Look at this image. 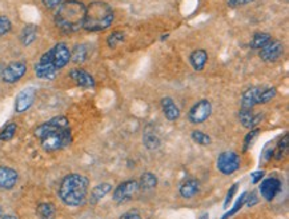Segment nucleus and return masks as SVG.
Here are the masks:
<instances>
[{"instance_id": "obj_28", "label": "nucleus", "mask_w": 289, "mask_h": 219, "mask_svg": "<svg viewBox=\"0 0 289 219\" xmlns=\"http://www.w3.org/2000/svg\"><path fill=\"white\" fill-rule=\"evenodd\" d=\"M143 144L148 150H156L160 147V138L156 135L155 132L147 131L143 135Z\"/></svg>"}, {"instance_id": "obj_3", "label": "nucleus", "mask_w": 289, "mask_h": 219, "mask_svg": "<svg viewBox=\"0 0 289 219\" xmlns=\"http://www.w3.org/2000/svg\"><path fill=\"white\" fill-rule=\"evenodd\" d=\"M114 19V10L110 4L101 0H95L86 7V19L83 28L90 32L104 31L111 27Z\"/></svg>"}, {"instance_id": "obj_17", "label": "nucleus", "mask_w": 289, "mask_h": 219, "mask_svg": "<svg viewBox=\"0 0 289 219\" xmlns=\"http://www.w3.org/2000/svg\"><path fill=\"white\" fill-rule=\"evenodd\" d=\"M160 105H162L163 114H164V116L167 118V120H169V122H176V120L180 118V108L179 106L173 102L172 98L164 96L162 101H160Z\"/></svg>"}, {"instance_id": "obj_44", "label": "nucleus", "mask_w": 289, "mask_h": 219, "mask_svg": "<svg viewBox=\"0 0 289 219\" xmlns=\"http://www.w3.org/2000/svg\"><path fill=\"white\" fill-rule=\"evenodd\" d=\"M169 38V34H164V35L162 36V39H160V40H162V42H164V40H167V39Z\"/></svg>"}, {"instance_id": "obj_10", "label": "nucleus", "mask_w": 289, "mask_h": 219, "mask_svg": "<svg viewBox=\"0 0 289 219\" xmlns=\"http://www.w3.org/2000/svg\"><path fill=\"white\" fill-rule=\"evenodd\" d=\"M34 70L35 74H36V77H38L39 79H43V80L55 79L56 75H58L59 72V71L55 68V66L52 64L51 56H49L48 51L40 56L39 62L35 64Z\"/></svg>"}, {"instance_id": "obj_30", "label": "nucleus", "mask_w": 289, "mask_h": 219, "mask_svg": "<svg viewBox=\"0 0 289 219\" xmlns=\"http://www.w3.org/2000/svg\"><path fill=\"white\" fill-rule=\"evenodd\" d=\"M276 95H277V90H276L275 87L262 88L260 95H258L257 105H265V103H269L272 99H275Z\"/></svg>"}, {"instance_id": "obj_39", "label": "nucleus", "mask_w": 289, "mask_h": 219, "mask_svg": "<svg viewBox=\"0 0 289 219\" xmlns=\"http://www.w3.org/2000/svg\"><path fill=\"white\" fill-rule=\"evenodd\" d=\"M63 2H64V0H43V4H44L45 8L54 10V8H58Z\"/></svg>"}, {"instance_id": "obj_1", "label": "nucleus", "mask_w": 289, "mask_h": 219, "mask_svg": "<svg viewBox=\"0 0 289 219\" xmlns=\"http://www.w3.org/2000/svg\"><path fill=\"white\" fill-rule=\"evenodd\" d=\"M84 19H86V6L79 0H64L56 8L54 16L56 27L67 34L79 31L84 26Z\"/></svg>"}, {"instance_id": "obj_31", "label": "nucleus", "mask_w": 289, "mask_h": 219, "mask_svg": "<svg viewBox=\"0 0 289 219\" xmlns=\"http://www.w3.org/2000/svg\"><path fill=\"white\" fill-rule=\"evenodd\" d=\"M288 153V135H284L281 140L279 142V144L276 146V149H273V157L276 160L282 159V157Z\"/></svg>"}, {"instance_id": "obj_26", "label": "nucleus", "mask_w": 289, "mask_h": 219, "mask_svg": "<svg viewBox=\"0 0 289 219\" xmlns=\"http://www.w3.org/2000/svg\"><path fill=\"white\" fill-rule=\"evenodd\" d=\"M36 214L40 219H54L56 214L55 206L52 203H40L36 209Z\"/></svg>"}, {"instance_id": "obj_8", "label": "nucleus", "mask_w": 289, "mask_h": 219, "mask_svg": "<svg viewBox=\"0 0 289 219\" xmlns=\"http://www.w3.org/2000/svg\"><path fill=\"white\" fill-rule=\"evenodd\" d=\"M49 56H51L52 64L55 66L58 71L63 70L64 67L71 62V51L66 43H56L51 50H48Z\"/></svg>"}, {"instance_id": "obj_9", "label": "nucleus", "mask_w": 289, "mask_h": 219, "mask_svg": "<svg viewBox=\"0 0 289 219\" xmlns=\"http://www.w3.org/2000/svg\"><path fill=\"white\" fill-rule=\"evenodd\" d=\"M27 72V63L25 62H12L4 67L0 74V78L4 83H16Z\"/></svg>"}, {"instance_id": "obj_12", "label": "nucleus", "mask_w": 289, "mask_h": 219, "mask_svg": "<svg viewBox=\"0 0 289 219\" xmlns=\"http://www.w3.org/2000/svg\"><path fill=\"white\" fill-rule=\"evenodd\" d=\"M139 191V183L136 181H125L115 188L112 199L116 203H124L134 198V195Z\"/></svg>"}, {"instance_id": "obj_19", "label": "nucleus", "mask_w": 289, "mask_h": 219, "mask_svg": "<svg viewBox=\"0 0 289 219\" xmlns=\"http://www.w3.org/2000/svg\"><path fill=\"white\" fill-rule=\"evenodd\" d=\"M208 62V53L205 50H195L190 55V63L195 71H203Z\"/></svg>"}, {"instance_id": "obj_11", "label": "nucleus", "mask_w": 289, "mask_h": 219, "mask_svg": "<svg viewBox=\"0 0 289 219\" xmlns=\"http://www.w3.org/2000/svg\"><path fill=\"white\" fill-rule=\"evenodd\" d=\"M284 54V44L279 40H273L271 39L264 47L258 50V56L260 59L267 63H272L279 60Z\"/></svg>"}, {"instance_id": "obj_32", "label": "nucleus", "mask_w": 289, "mask_h": 219, "mask_svg": "<svg viewBox=\"0 0 289 219\" xmlns=\"http://www.w3.org/2000/svg\"><path fill=\"white\" fill-rule=\"evenodd\" d=\"M124 40H125V34L123 31H114L111 35H108L107 44L111 48H115L120 43H123Z\"/></svg>"}, {"instance_id": "obj_33", "label": "nucleus", "mask_w": 289, "mask_h": 219, "mask_svg": "<svg viewBox=\"0 0 289 219\" xmlns=\"http://www.w3.org/2000/svg\"><path fill=\"white\" fill-rule=\"evenodd\" d=\"M17 130V126L15 123H10L4 127L2 131H0V140L2 142H7V140H11L15 136Z\"/></svg>"}, {"instance_id": "obj_20", "label": "nucleus", "mask_w": 289, "mask_h": 219, "mask_svg": "<svg viewBox=\"0 0 289 219\" xmlns=\"http://www.w3.org/2000/svg\"><path fill=\"white\" fill-rule=\"evenodd\" d=\"M180 195L182 198L191 199L200 192V182L197 179H188L180 186Z\"/></svg>"}, {"instance_id": "obj_22", "label": "nucleus", "mask_w": 289, "mask_h": 219, "mask_svg": "<svg viewBox=\"0 0 289 219\" xmlns=\"http://www.w3.org/2000/svg\"><path fill=\"white\" fill-rule=\"evenodd\" d=\"M36 38H38V27H36V26L28 25V26H25L23 30H21L20 42H21V44L24 45V47L31 45L32 43L36 40Z\"/></svg>"}, {"instance_id": "obj_40", "label": "nucleus", "mask_w": 289, "mask_h": 219, "mask_svg": "<svg viewBox=\"0 0 289 219\" xmlns=\"http://www.w3.org/2000/svg\"><path fill=\"white\" fill-rule=\"evenodd\" d=\"M258 202L257 199V195H256V192H252V194H247V199H245V205L248 206V207H252V206H255L256 203Z\"/></svg>"}, {"instance_id": "obj_15", "label": "nucleus", "mask_w": 289, "mask_h": 219, "mask_svg": "<svg viewBox=\"0 0 289 219\" xmlns=\"http://www.w3.org/2000/svg\"><path fill=\"white\" fill-rule=\"evenodd\" d=\"M69 78L75 82L77 87L86 88V90L95 88V86H96V82H95L92 75L87 72L86 70H82V68H73V70L69 71Z\"/></svg>"}, {"instance_id": "obj_18", "label": "nucleus", "mask_w": 289, "mask_h": 219, "mask_svg": "<svg viewBox=\"0 0 289 219\" xmlns=\"http://www.w3.org/2000/svg\"><path fill=\"white\" fill-rule=\"evenodd\" d=\"M262 88L260 87H249L243 92L240 99V106L241 108H248V110H252L257 105L258 101V95L261 92Z\"/></svg>"}, {"instance_id": "obj_34", "label": "nucleus", "mask_w": 289, "mask_h": 219, "mask_svg": "<svg viewBox=\"0 0 289 219\" xmlns=\"http://www.w3.org/2000/svg\"><path fill=\"white\" fill-rule=\"evenodd\" d=\"M11 30H12V23L10 19L4 15H0V36L7 35Z\"/></svg>"}, {"instance_id": "obj_45", "label": "nucleus", "mask_w": 289, "mask_h": 219, "mask_svg": "<svg viewBox=\"0 0 289 219\" xmlns=\"http://www.w3.org/2000/svg\"><path fill=\"white\" fill-rule=\"evenodd\" d=\"M199 219H209V214H206L205 212V214H203V215L200 216Z\"/></svg>"}, {"instance_id": "obj_13", "label": "nucleus", "mask_w": 289, "mask_h": 219, "mask_svg": "<svg viewBox=\"0 0 289 219\" xmlns=\"http://www.w3.org/2000/svg\"><path fill=\"white\" fill-rule=\"evenodd\" d=\"M282 183L279 178H267L260 184V194L265 201H273L281 191Z\"/></svg>"}, {"instance_id": "obj_2", "label": "nucleus", "mask_w": 289, "mask_h": 219, "mask_svg": "<svg viewBox=\"0 0 289 219\" xmlns=\"http://www.w3.org/2000/svg\"><path fill=\"white\" fill-rule=\"evenodd\" d=\"M90 181L88 178L82 174H69L67 175L60 183L59 187V198L62 199L64 205L71 207H79L84 205V202L88 195Z\"/></svg>"}, {"instance_id": "obj_16", "label": "nucleus", "mask_w": 289, "mask_h": 219, "mask_svg": "<svg viewBox=\"0 0 289 219\" xmlns=\"http://www.w3.org/2000/svg\"><path fill=\"white\" fill-rule=\"evenodd\" d=\"M19 175L14 168L0 166V190H11L17 183Z\"/></svg>"}, {"instance_id": "obj_21", "label": "nucleus", "mask_w": 289, "mask_h": 219, "mask_svg": "<svg viewBox=\"0 0 289 219\" xmlns=\"http://www.w3.org/2000/svg\"><path fill=\"white\" fill-rule=\"evenodd\" d=\"M111 190H112V186H111V183H107V182L97 184L96 187H93L92 191H91L90 195L91 205H97V203H99V202L101 201V199L111 191Z\"/></svg>"}, {"instance_id": "obj_43", "label": "nucleus", "mask_w": 289, "mask_h": 219, "mask_svg": "<svg viewBox=\"0 0 289 219\" xmlns=\"http://www.w3.org/2000/svg\"><path fill=\"white\" fill-rule=\"evenodd\" d=\"M0 219H17V218L15 215H3L0 216Z\"/></svg>"}, {"instance_id": "obj_42", "label": "nucleus", "mask_w": 289, "mask_h": 219, "mask_svg": "<svg viewBox=\"0 0 289 219\" xmlns=\"http://www.w3.org/2000/svg\"><path fill=\"white\" fill-rule=\"evenodd\" d=\"M264 171H255L253 174H251L252 175V183L253 184H257L258 182H261V179H262V177H264Z\"/></svg>"}, {"instance_id": "obj_24", "label": "nucleus", "mask_w": 289, "mask_h": 219, "mask_svg": "<svg viewBox=\"0 0 289 219\" xmlns=\"http://www.w3.org/2000/svg\"><path fill=\"white\" fill-rule=\"evenodd\" d=\"M87 58H88V48H87L86 44H76L73 47L72 53H71V60L73 63H83L86 62Z\"/></svg>"}, {"instance_id": "obj_14", "label": "nucleus", "mask_w": 289, "mask_h": 219, "mask_svg": "<svg viewBox=\"0 0 289 219\" xmlns=\"http://www.w3.org/2000/svg\"><path fill=\"white\" fill-rule=\"evenodd\" d=\"M35 96H36V90L34 87H27L24 90H21L16 96L15 101V111L17 114L25 112L30 110L35 102Z\"/></svg>"}, {"instance_id": "obj_27", "label": "nucleus", "mask_w": 289, "mask_h": 219, "mask_svg": "<svg viewBox=\"0 0 289 219\" xmlns=\"http://www.w3.org/2000/svg\"><path fill=\"white\" fill-rule=\"evenodd\" d=\"M253 116H255L253 111H252V110H248V108H241L240 112H239L240 123L245 129H253Z\"/></svg>"}, {"instance_id": "obj_36", "label": "nucleus", "mask_w": 289, "mask_h": 219, "mask_svg": "<svg viewBox=\"0 0 289 219\" xmlns=\"http://www.w3.org/2000/svg\"><path fill=\"white\" fill-rule=\"evenodd\" d=\"M257 135H258V130H257V129L251 130V132H248L247 136H245V139H244V151H247L248 147L251 146L252 140L255 139V138H256V136H257Z\"/></svg>"}, {"instance_id": "obj_37", "label": "nucleus", "mask_w": 289, "mask_h": 219, "mask_svg": "<svg viewBox=\"0 0 289 219\" xmlns=\"http://www.w3.org/2000/svg\"><path fill=\"white\" fill-rule=\"evenodd\" d=\"M236 191H238V184L234 183L233 186L231 187V190L228 191L227 197H225V201H224V207H225V209H228V207H229V203H231V201L233 199V195L236 194Z\"/></svg>"}, {"instance_id": "obj_38", "label": "nucleus", "mask_w": 289, "mask_h": 219, "mask_svg": "<svg viewBox=\"0 0 289 219\" xmlns=\"http://www.w3.org/2000/svg\"><path fill=\"white\" fill-rule=\"evenodd\" d=\"M120 219H141V215L138 210H129V211L124 212Z\"/></svg>"}, {"instance_id": "obj_23", "label": "nucleus", "mask_w": 289, "mask_h": 219, "mask_svg": "<svg viewBox=\"0 0 289 219\" xmlns=\"http://www.w3.org/2000/svg\"><path fill=\"white\" fill-rule=\"evenodd\" d=\"M139 183V190H144V191H149V190H153L156 188L159 183V179L153 173H144L141 174L140 181Z\"/></svg>"}, {"instance_id": "obj_25", "label": "nucleus", "mask_w": 289, "mask_h": 219, "mask_svg": "<svg viewBox=\"0 0 289 219\" xmlns=\"http://www.w3.org/2000/svg\"><path fill=\"white\" fill-rule=\"evenodd\" d=\"M271 39H272V36L269 35L268 32H256L255 35H253V38H252L249 45H251V48L260 50L261 47H264Z\"/></svg>"}, {"instance_id": "obj_7", "label": "nucleus", "mask_w": 289, "mask_h": 219, "mask_svg": "<svg viewBox=\"0 0 289 219\" xmlns=\"http://www.w3.org/2000/svg\"><path fill=\"white\" fill-rule=\"evenodd\" d=\"M211 114H212V103L208 99H201L191 107L188 119L193 125H201L209 118Z\"/></svg>"}, {"instance_id": "obj_35", "label": "nucleus", "mask_w": 289, "mask_h": 219, "mask_svg": "<svg viewBox=\"0 0 289 219\" xmlns=\"http://www.w3.org/2000/svg\"><path fill=\"white\" fill-rule=\"evenodd\" d=\"M255 0H228L227 4L228 7L231 8H238V7H243V6H248V4L253 3Z\"/></svg>"}, {"instance_id": "obj_41", "label": "nucleus", "mask_w": 289, "mask_h": 219, "mask_svg": "<svg viewBox=\"0 0 289 219\" xmlns=\"http://www.w3.org/2000/svg\"><path fill=\"white\" fill-rule=\"evenodd\" d=\"M272 157H273V147L271 146V144H268V146L264 149V153H262V160H264V162H268Z\"/></svg>"}, {"instance_id": "obj_6", "label": "nucleus", "mask_w": 289, "mask_h": 219, "mask_svg": "<svg viewBox=\"0 0 289 219\" xmlns=\"http://www.w3.org/2000/svg\"><path fill=\"white\" fill-rule=\"evenodd\" d=\"M66 129H71V127H69L68 119H67L66 116H55V118L49 119L48 122L38 126V127L35 129L34 134L38 139H41V138H44V136L48 135V134H54V132L62 131V130Z\"/></svg>"}, {"instance_id": "obj_29", "label": "nucleus", "mask_w": 289, "mask_h": 219, "mask_svg": "<svg viewBox=\"0 0 289 219\" xmlns=\"http://www.w3.org/2000/svg\"><path fill=\"white\" fill-rule=\"evenodd\" d=\"M191 138L195 143L200 144V146H209L211 143H212V139H211V136L205 132L200 131V130H193L192 134H191Z\"/></svg>"}, {"instance_id": "obj_4", "label": "nucleus", "mask_w": 289, "mask_h": 219, "mask_svg": "<svg viewBox=\"0 0 289 219\" xmlns=\"http://www.w3.org/2000/svg\"><path fill=\"white\" fill-rule=\"evenodd\" d=\"M71 142H72L71 129L62 130V131L54 132V134H48V135H45L44 138L40 139L41 147L47 153H54V151H58V150L66 149L67 146L71 144Z\"/></svg>"}, {"instance_id": "obj_5", "label": "nucleus", "mask_w": 289, "mask_h": 219, "mask_svg": "<svg viewBox=\"0 0 289 219\" xmlns=\"http://www.w3.org/2000/svg\"><path fill=\"white\" fill-rule=\"evenodd\" d=\"M241 159L234 151H224L217 157V170L224 175H231L240 168Z\"/></svg>"}]
</instances>
